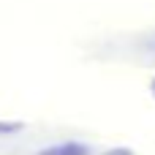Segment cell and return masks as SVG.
Here are the masks:
<instances>
[{
	"label": "cell",
	"mask_w": 155,
	"mask_h": 155,
	"mask_svg": "<svg viewBox=\"0 0 155 155\" xmlns=\"http://www.w3.org/2000/svg\"><path fill=\"white\" fill-rule=\"evenodd\" d=\"M38 155H90V150L79 142H65V144H54V147H46Z\"/></svg>",
	"instance_id": "1"
},
{
	"label": "cell",
	"mask_w": 155,
	"mask_h": 155,
	"mask_svg": "<svg viewBox=\"0 0 155 155\" xmlns=\"http://www.w3.org/2000/svg\"><path fill=\"white\" fill-rule=\"evenodd\" d=\"M19 131V125H0V134H14Z\"/></svg>",
	"instance_id": "2"
}]
</instances>
